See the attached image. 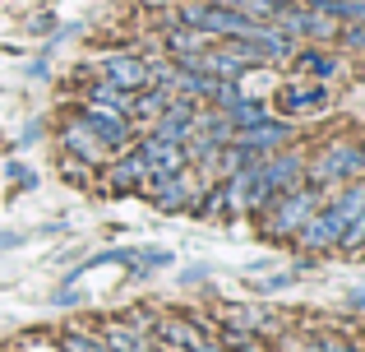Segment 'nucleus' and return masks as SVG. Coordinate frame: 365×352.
<instances>
[{
	"label": "nucleus",
	"instance_id": "1",
	"mask_svg": "<svg viewBox=\"0 0 365 352\" xmlns=\"http://www.w3.org/2000/svg\"><path fill=\"white\" fill-rule=\"evenodd\" d=\"M190 28H204V33H222V37H245L255 28V19L241 14V9H227V5H185L180 9Z\"/></svg>",
	"mask_w": 365,
	"mask_h": 352
},
{
	"label": "nucleus",
	"instance_id": "2",
	"mask_svg": "<svg viewBox=\"0 0 365 352\" xmlns=\"http://www.w3.org/2000/svg\"><path fill=\"white\" fill-rule=\"evenodd\" d=\"M361 167H365V149H356V144H333V149H324L319 167H310V181H314V186H333V181L361 176Z\"/></svg>",
	"mask_w": 365,
	"mask_h": 352
},
{
	"label": "nucleus",
	"instance_id": "3",
	"mask_svg": "<svg viewBox=\"0 0 365 352\" xmlns=\"http://www.w3.org/2000/svg\"><path fill=\"white\" fill-rule=\"evenodd\" d=\"M83 126H88V135H98V144H102V149H120L125 139H130L125 111L107 107V102H93V107L83 111Z\"/></svg>",
	"mask_w": 365,
	"mask_h": 352
},
{
	"label": "nucleus",
	"instance_id": "4",
	"mask_svg": "<svg viewBox=\"0 0 365 352\" xmlns=\"http://www.w3.org/2000/svg\"><path fill=\"white\" fill-rule=\"evenodd\" d=\"M314 204H319V195H314V190H292V195L282 199V208H277V213L268 218V232H273V236L296 232V227H301L305 218L314 213Z\"/></svg>",
	"mask_w": 365,
	"mask_h": 352
},
{
	"label": "nucleus",
	"instance_id": "5",
	"mask_svg": "<svg viewBox=\"0 0 365 352\" xmlns=\"http://www.w3.org/2000/svg\"><path fill=\"white\" fill-rule=\"evenodd\" d=\"M190 135H195V107H190L185 98H171V102H167V111H162V121H158V139L185 144Z\"/></svg>",
	"mask_w": 365,
	"mask_h": 352
},
{
	"label": "nucleus",
	"instance_id": "6",
	"mask_svg": "<svg viewBox=\"0 0 365 352\" xmlns=\"http://www.w3.org/2000/svg\"><path fill=\"white\" fill-rule=\"evenodd\" d=\"M232 139L245 149V154H264V149H273V144H282V139H287V126L264 116V121H255V126H241Z\"/></svg>",
	"mask_w": 365,
	"mask_h": 352
},
{
	"label": "nucleus",
	"instance_id": "7",
	"mask_svg": "<svg viewBox=\"0 0 365 352\" xmlns=\"http://www.w3.org/2000/svg\"><path fill=\"white\" fill-rule=\"evenodd\" d=\"M143 154H148L153 181H158V176H176L180 167L190 163V158H185V144H171V139H153V144H143Z\"/></svg>",
	"mask_w": 365,
	"mask_h": 352
},
{
	"label": "nucleus",
	"instance_id": "8",
	"mask_svg": "<svg viewBox=\"0 0 365 352\" xmlns=\"http://www.w3.org/2000/svg\"><path fill=\"white\" fill-rule=\"evenodd\" d=\"M102 74H107L111 84H120V89H148V65L139 61V56H111L107 65H102Z\"/></svg>",
	"mask_w": 365,
	"mask_h": 352
},
{
	"label": "nucleus",
	"instance_id": "9",
	"mask_svg": "<svg viewBox=\"0 0 365 352\" xmlns=\"http://www.w3.org/2000/svg\"><path fill=\"white\" fill-rule=\"evenodd\" d=\"M301 176H305L301 158H268V163H264V181H268V190H273V195L296 190V186H301Z\"/></svg>",
	"mask_w": 365,
	"mask_h": 352
},
{
	"label": "nucleus",
	"instance_id": "10",
	"mask_svg": "<svg viewBox=\"0 0 365 352\" xmlns=\"http://www.w3.org/2000/svg\"><path fill=\"white\" fill-rule=\"evenodd\" d=\"M296 232H301L310 246H333L342 236V218L333 213V208H324V213H310L301 227H296Z\"/></svg>",
	"mask_w": 365,
	"mask_h": 352
},
{
	"label": "nucleus",
	"instance_id": "11",
	"mask_svg": "<svg viewBox=\"0 0 365 352\" xmlns=\"http://www.w3.org/2000/svg\"><path fill=\"white\" fill-rule=\"evenodd\" d=\"M329 102V89L314 84V89H296V93H282V111H314Z\"/></svg>",
	"mask_w": 365,
	"mask_h": 352
},
{
	"label": "nucleus",
	"instance_id": "12",
	"mask_svg": "<svg viewBox=\"0 0 365 352\" xmlns=\"http://www.w3.org/2000/svg\"><path fill=\"white\" fill-rule=\"evenodd\" d=\"M329 208H333V213L342 218V227H347L351 218H361V213H365V186H347V190H342V195L333 199Z\"/></svg>",
	"mask_w": 365,
	"mask_h": 352
},
{
	"label": "nucleus",
	"instance_id": "13",
	"mask_svg": "<svg viewBox=\"0 0 365 352\" xmlns=\"http://www.w3.org/2000/svg\"><path fill=\"white\" fill-rule=\"evenodd\" d=\"M143 176H148V154H143V149H139V154H130V158H125V163L116 167V172H111V181H116V186L120 190H130V186H139V181Z\"/></svg>",
	"mask_w": 365,
	"mask_h": 352
},
{
	"label": "nucleus",
	"instance_id": "14",
	"mask_svg": "<svg viewBox=\"0 0 365 352\" xmlns=\"http://www.w3.org/2000/svg\"><path fill=\"white\" fill-rule=\"evenodd\" d=\"M314 9L329 19H351V24H365V0H314Z\"/></svg>",
	"mask_w": 365,
	"mask_h": 352
},
{
	"label": "nucleus",
	"instance_id": "15",
	"mask_svg": "<svg viewBox=\"0 0 365 352\" xmlns=\"http://www.w3.org/2000/svg\"><path fill=\"white\" fill-rule=\"evenodd\" d=\"M65 144H70L74 154H83L88 163H98V158H102V144H98V135L88 139V126H70V130H65Z\"/></svg>",
	"mask_w": 365,
	"mask_h": 352
},
{
	"label": "nucleus",
	"instance_id": "16",
	"mask_svg": "<svg viewBox=\"0 0 365 352\" xmlns=\"http://www.w3.org/2000/svg\"><path fill=\"white\" fill-rule=\"evenodd\" d=\"M171 98H176L171 89H148V93H139V102H130V111H139V116H162Z\"/></svg>",
	"mask_w": 365,
	"mask_h": 352
},
{
	"label": "nucleus",
	"instance_id": "17",
	"mask_svg": "<svg viewBox=\"0 0 365 352\" xmlns=\"http://www.w3.org/2000/svg\"><path fill=\"white\" fill-rule=\"evenodd\" d=\"M162 338H167V343H176V348H185V352L199 348V334L185 325V320H167V325H162Z\"/></svg>",
	"mask_w": 365,
	"mask_h": 352
},
{
	"label": "nucleus",
	"instance_id": "18",
	"mask_svg": "<svg viewBox=\"0 0 365 352\" xmlns=\"http://www.w3.org/2000/svg\"><path fill=\"white\" fill-rule=\"evenodd\" d=\"M93 102H107V107H116V111H130V89H120V84H98L93 89Z\"/></svg>",
	"mask_w": 365,
	"mask_h": 352
},
{
	"label": "nucleus",
	"instance_id": "19",
	"mask_svg": "<svg viewBox=\"0 0 365 352\" xmlns=\"http://www.w3.org/2000/svg\"><path fill=\"white\" fill-rule=\"evenodd\" d=\"M107 348H116V352H143L148 343H143V334H139V329H125V325H116V329L107 334Z\"/></svg>",
	"mask_w": 365,
	"mask_h": 352
},
{
	"label": "nucleus",
	"instance_id": "20",
	"mask_svg": "<svg viewBox=\"0 0 365 352\" xmlns=\"http://www.w3.org/2000/svg\"><path fill=\"white\" fill-rule=\"evenodd\" d=\"M296 65H301V70H310V74H319V79H329V74L338 70V61H333V56H319V51L296 56Z\"/></svg>",
	"mask_w": 365,
	"mask_h": 352
},
{
	"label": "nucleus",
	"instance_id": "21",
	"mask_svg": "<svg viewBox=\"0 0 365 352\" xmlns=\"http://www.w3.org/2000/svg\"><path fill=\"white\" fill-rule=\"evenodd\" d=\"M65 352H107V348H102L98 338H79L74 334V338H65Z\"/></svg>",
	"mask_w": 365,
	"mask_h": 352
},
{
	"label": "nucleus",
	"instance_id": "22",
	"mask_svg": "<svg viewBox=\"0 0 365 352\" xmlns=\"http://www.w3.org/2000/svg\"><path fill=\"white\" fill-rule=\"evenodd\" d=\"M171 51H195V33H171Z\"/></svg>",
	"mask_w": 365,
	"mask_h": 352
},
{
	"label": "nucleus",
	"instance_id": "23",
	"mask_svg": "<svg viewBox=\"0 0 365 352\" xmlns=\"http://www.w3.org/2000/svg\"><path fill=\"white\" fill-rule=\"evenodd\" d=\"M342 42H347V46H365V24L347 28V33H342Z\"/></svg>",
	"mask_w": 365,
	"mask_h": 352
},
{
	"label": "nucleus",
	"instance_id": "24",
	"mask_svg": "<svg viewBox=\"0 0 365 352\" xmlns=\"http://www.w3.org/2000/svg\"><path fill=\"white\" fill-rule=\"evenodd\" d=\"M134 260H139L143 269H153V264H167V255H162V251H143V255H134Z\"/></svg>",
	"mask_w": 365,
	"mask_h": 352
},
{
	"label": "nucleus",
	"instance_id": "25",
	"mask_svg": "<svg viewBox=\"0 0 365 352\" xmlns=\"http://www.w3.org/2000/svg\"><path fill=\"white\" fill-rule=\"evenodd\" d=\"M9 246H24V236H9V232H0V251H9Z\"/></svg>",
	"mask_w": 365,
	"mask_h": 352
},
{
	"label": "nucleus",
	"instance_id": "26",
	"mask_svg": "<svg viewBox=\"0 0 365 352\" xmlns=\"http://www.w3.org/2000/svg\"><path fill=\"white\" fill-rule=\"evenodd\" d=\"M319 352H347V348H342V343H333V338H324V343H319Z\"/></svg>",
	"mask_w": 365,
	"mask_h": 352
},
{
	"label": "nucleus",
	"instance_id": "27",
	"mask_svg": "<svg viewBox=\"0 0 365 352\" xmlns=\"http://www.w3.org/2000/svg\"><path fill=\"white\" fill-rule=\"evenodd\" d=\"M351 306H365V288H356V292H351Z\"/></svg>",
	"mask_w": 365,
	"mask_h": 352
},
{
	"label": "nucleus",
	"instance_id": "28",
	"mask_svg": "<svg viewBox=\"0 0 365 352\" xmlns=\"http://www.w3.org/2000/svg\"><path fill=\"white\" fill-rule=\"evenodd\" d=\"M143 352H153V348H143Z\"/></svg>",
	"mask_w": 365,
	"mask_h": 352
}]
</instances>
